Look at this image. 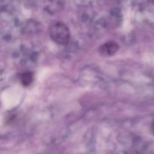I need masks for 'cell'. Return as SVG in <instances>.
Instances as JSON below:
<instances>
[{"label":"cell","mask_w":154,"mask_h":154,"mask_svg":"<svg viewBox=\"0 0 154 154\" xmlns=\"http://www.w3.org/2000/svg\"><path fill=\"white\" fill-rule=\"evenodd\" d=\"M50 35L53 40L58 44H66L70 38V32L68 27L60 22L52 24L50 28Z\"/></svg>","instance_id":"6da1fadb"},{"label":"cell","mask_w":154,"mask_h":154,"mask_svg":"<svg viewBox=\"0 0 154 154\" xmlns=\"http://www.w3.org/2000/svg\"><path fill=\"white\" fill-rule=\"evenodd\" d=\"M33 79L32 74L31 72H25L20 77V81L23 85L28 86L32 83Z\"/></svg>","instance_id":"3957f363"},{"label":"cell","mask_w":154,"mask_h":154,"mask_svg":"<svg viewBox=\"0 0 154 154\" xmlns=\"http://www.w3.org/2000/svg\"><path fill=\"white\" fill-rule=\"evenodd\" d=\"M118 48L117 45L114 42H108L101 47V53L105 56H111L115 54Z\"/></svg>","instance_id":"7a4b0ae2"}]
</instances>
